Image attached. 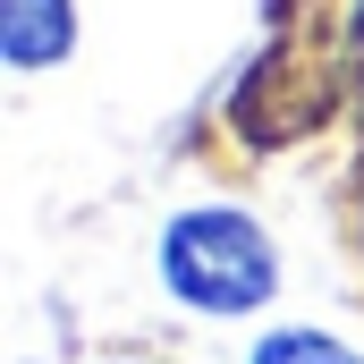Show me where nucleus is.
<instances>
[{"label":"nucleus","instance_id":"1","mask_svg":"<svg viewBox=\"0 0 364 364\" xmlns=\"http://www.w3.org/2000/svg\"><path fill=\"white\" fill-rule=\"evenodd\" d=\"M161 288L203 322H246L279 296V246L237 203H186L161 229Z\"/></svg>","mask_w":364,"mask_h":364},{"label":"nucleus","instance_id":"2","mask_svg":"<svg viewBox=\"0 0 364 364\" xmlns=\"http://www.w3.org/2000/svg\"><path fill=\"white\" fill-rule=\"evenodd\" d=\"M77 51V0H0V60L17 77H43Z\"/></svg>","mask_w":364,"mask_h":364},{"label":"nucleus","instance_id":"3","mask_svg":"<svg viewBox=\"0 0 364 364\" xmlns=\"http://www.w3.org/2000/svg\"><path fill=\"white\" fill-rule=\"evenodd\" d=\"M246 364H364V348H348L339 331H314V322H272Z\"/></svg>","mask_w":364,"mask_h":364}]
</instances>
